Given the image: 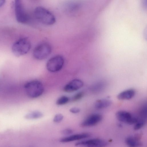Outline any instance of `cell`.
<instances>
[{
  "label": "cell",
  "mask_w": 147,
  "mask_h": 147,
  "mask_svg": "<svg viewBox=\"0 0 147 147\" xmlns=\"http://www.w3.org/2000/svg\"><path fill=\"white\" fill-rule=\"evenodd\" d=\"M112 104V101L109 99H99L96 102L95 107L98 109H102L110 106Z\"/></svg>",
  "instance_id": "14"
},
{
  "label": "cell",
  "mask_w": 147,
  "mask_h": 147,
  "mask_svg": "<svg viewBox=\"0 0 147 147\" xmlns=\"http://www.w3.org/2000/svg\"><path fill=\"white\" fill-rule=\"evenodd\" d=\"M90 136V134L87 133L74 134L61 139L60 142L62 143L68 142L86 138Z\"/></svg>",
  "instance_id": "11"
},
{
  "label": "cell",
  "mask_w": 147,
  "mask_h": 147,
  "mask_svg": "<svg viewBox=\"0 0 147 147\" xmlns=\"http://www.w3.org/2000/svg\"><path fill=\"white\" fill-rule=\"evenodd\" d=\"M34 16L39 22L44 25H51L56 22L54 15L49 10L42 7H36L34 12Z\"/></svg>",
  "instance_id": "1"
},
{
  "label": "cell",
  "mask_w": 147,
  "mask_h": 147,
  "mask_svg": "<svg viewBox=\"0 0 147 147\" xmlns=\"http://www.w3.org/2000/svg\"><path fill=\"white\" fill-rule=\"evenodd\" d=\"M135 94V90L129 89L123 91L117 95V98L120 100H128L133 98Z\"/></svg>",
  "instance_id": "12"
},
{
  "label": "cell",
  "mask_w": 147,
  "mask_h": 147,
  "mask_svg": "<svg viewBox=\"0 0 147 147\" xmlns=\"http://www.w3.org/2000/svg\"><path fill=\"white\" fill-rule=\"evenodd\" d=\"M146 121L138 119L137 122L135 124L134 129L138 130L142 128L145 125Z\"/></svg>",
  "instance_id": "18"
},
{
  "label": "cell",
  "mask_w": 147,
  "mask_h": 147,
  "mask_svg": "<svg viewBox=\"0 0 147 147\" xmlns=\"http://www.w3.org/2000/svg\"><path fill=\"white\" fill-rule=\"evenodd\" d=\"M73 131L70 129H66L62 131V133L65 135H68L72 133Z\"/></svg>",
  "instance_id": "21"
},
{
  "label": "cell",
  "mask_w": 147,
  "mask_h": 147,
  "mask_svg": "<svg viewBox=\"0 0 147 147\" xmlns=\"http://www.w3.org/2000/svg\"><path fill=\"white\" fill-rule=\"evenodd\" d=\"M31 44L26 37L22 38L16 41L12 47L13 54L17 57H20L27 53L30 50Z\"/></svg>",
  "instance_id": "3"
},
{
  "label": "cell",
  "mask_w": 147,
  "mask_h": 147,
  "mask_svg": "<svg viewBox=\"0 0 147 147\" xmlns=\"http://www.w3.org/2000/svg\"><path fill=\"white\" fill-rule=\"evenodd\" d=\"M102 119V115L98 114H94L88 117L81 123L83 127L94 126L100 122Z\"/></svg>",
  "instance_id": "10"
},
{
  "label": "cell",
  "mask_w": 147,
  "mask_h": 147,
  "mask_svg": "<svg viewBox=\"0 0 147 147\" xmlns=\"http://www.w3.org/2000/svg\"><path fill=\"white\" fill-rule=\"evenodd\" d=\"M105 86V84L102 82H100L94 85L91 88L93 92H97L101 90Z\"/></svg>",
  "instance_id": "17"
},
{
  "label": "cell",
  "mask_w": 147,
  "mask_h": 147,
  "mask_svg": "<svg viewBox=\"0 0 147 147\" xmlns=\"http://www.w3.org/2000/svg\"><path fill=\"white\" fill-rule=\"evenodd\" d=\"M116 117L119 121L130 125L135 124L138 120V117L134 116L129 112L123 110L117 111Z\"/></svg>",
  "instance_id": "7"
},
{
  "label": "cell",
  "mask_w": 147,
  "mask_h": 147,
  "mask_svg": "<svg viewBox=\"0 0 147 147\" xmlns=\"http://www.w3.org/2000/svg\"><path fill=\"white\" fill-rule=\"evenodd\" d=\"M84 93L83 92H79L75 94L72 98L73 101H76L81 99L84 96Z\"/></svg>",
  "instance_id": "19"
},
{
  "label": "cell",
  "mask_w": 147,
  "mask_h": 147,
  "mask_svg": "<svg viewBox=\"0 0 147 147\" xmlns=\"http://www.w3.org/2000/svg\"><path fill=\"white\" fill-rule=\"evenodd\" d=\"M69 98L66 96H62L57 100L56 104L58 105H62L67 103L69 101Z\"/></svg>",
  "instance_id": "16"
},
{
  "label": "cell",
  "mask_w": 147,
  "mask_h": 147,
  "mask_svg": "<svg viewBox=\"0 0 147 147\" xmlns=\"http://www.w3.org/2000/svg\"><path fill=\"white\" fill-rule=\"evenodd\" d=\"M43 116V114L41 112L38 111H34L27 114L25 117L27 119H34L40 118Z\"/></svg>",
  "instance_id": "15"
},
{
  "label": "cell",
  "mask_w": 147,
  "mask_h": 147,
  "mask_svg": "<svg viewBox=\"0 0 147 147\" xmlns=\"http://www.w3.org/2000/svg\"><path fill=\"white\" fill-rule=\"evenodd\" d=\"M15 16L17 21L19 23H25L29 21V17L25 12L22 1L16 0L14 2Z\"/></svg>",
  "instance_id": "6"
},
{
  "label": "cell",
  "mask_w": 147,
  "mask_h": 147,
  "mask_svg": "<svg viewBox=\"0 0 147 147\" xmlns=\"http://www.w3.org/2000/svg\"><path fill=\"white\" fill-rule=\"evenodd\" d=\"M63 118V115L61 114H57L54 116L53 121L55 123H59L61 122Z\"/></svg>",
  "instance_id": "20"
},
{
  "label": "cell",
  "mask_w": 147,
  "mask_h": 147,
  "mask_svg": "<svg viewBox=\"0 0 147 147\" xmlns=\"http://www.w3.org/2000/svg\"><path fill=\"white\" fill-rule=\"evenodd\" d=\"M24 89L27 95L30 98H35L43 93L44 88L42 83L37 80H32L26 82Z\"/></svg>",
  "instance_id": "2"
},
{
  "label": "cell",
  "mask_w": 147,
  "mask_h": 147,
  "mask_svg": "<svg viewBox=\"0 0 147 147\" xmlns=\"http://www.w3.org/2000/svg\"><path fill=\"white\" fill-rule=\"evenodd\" d=\"M125 141L129 147H140L142 145L138 137L136 136L128 137L126 138Z\"/></svg>",
  "instance_id": "13"
},
{
  "label": "cell",
  "mask_w": 147,
  "mask_h": 147,
  "mask_svg": "<svg viewBox=\"0 0 147 147\" xmlns=\"http://www.w3.org/2000/svg\"><path fill=\"white\" fill-rule=\"evenodd\" d=\"M107 144V142L103 140L94 138L78 142L75 145L86 147H104Z\"/></svg>",
  "instance_id": "8"
},
{
  "label": "cell",
  "mask_w": 147,
  "mask_h": 147,
  "mask_svg": "<svg viewBox=\"0 0 147 147\" xmlns=\"http://www.w3.org/2000/svg\"><path fill=\"white\" fill-rule=\"evenodd\" d=\"M64 63L63 57L60 55L53 56L49 60L46 64L47 69L49 71L55 72L60 70Z\"/></svg>",
  "instance_id": "5"
},
{
  "label": "cell",
  "mask_w": 147,
  "mask_h": 147,
  "mask_svg": "<svg viewBox=\"0 0 147 147\" xmlns=\"http://www.w3.org/2000/svg\"><path fill=\"white\" fill-rule=\"evenodd\" d=\"M83 82L79 79H74L65 85L63 90L67 92H71L76 91L82 87Z\"/></svg>",
  "instance_id": "9"
},
{
  "label": "cell",
  "mask_w": 147,
  "mask_h": 147,
  "mask_svg": "<svg viewBox=\"0 0 147 147\" xmlns=\"http://www.w3.org/2000/svg\"><path fill=\"white\" fill-rule=\"evenodd\" d=\"M69 111L72 113L76 114L79 113L80 111V109L78 107H73L70 109Z\"/></svg>",
  "instance_id": "22"
},
{
  "label": "cell",
  "mask_w": 147,
  "mask_h": 147,
  "mask_svg": "<svg viewBox=\"0 0 147 147\" xmlns=\"http://www.w3.org/2000/svg\"><path fill=\"white\" fill-rule=\"evenodd\" d=\"M52 50L51 45L47 42L41 43L34 48L33 55L34 58L42 60L46 58L50 54Z\"/></svg>",
  "instance_id": "4"
},
{
  "label": "cell",
  "mask_w": 147,
  "mask_h": 147,
  "mask_svg": "<svg viewBox=\"0 0 147 147\" xmlns=\"http://www.w3.org/2000/svg\"><path fill=\"white\" fill-rule=\"evenodd\" d=\"M5 1L3 0H0V7H2L5 3Z\"/></svg>",
  "instance_id": "23"
}]
</instances>
